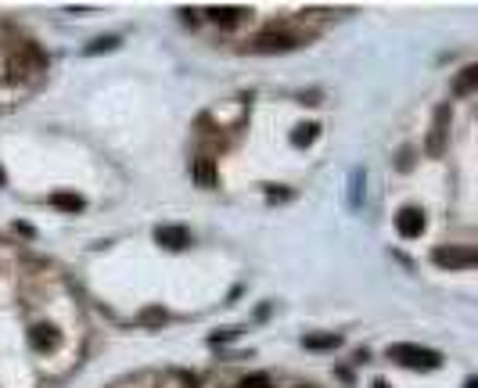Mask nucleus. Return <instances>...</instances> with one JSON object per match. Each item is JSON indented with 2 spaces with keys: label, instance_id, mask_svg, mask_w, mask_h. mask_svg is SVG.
Returning a JSON list of instances; mask_svg holds the SVG:
<instances>
[{
  "label": "nucleus",
  "instance_id": "obj_1",
  "mask_svg": "<svg viewBox=\"0 0 478 388\" xmlns=\"http://www.w3.org/2000/svg\"><path fill=\"white\" fill-rule=\"evenodd\" d=\"M392 360L403 363V367H413V370H432V367L442 363V356L432 352V349H421V345H396Z\"/></svg>",
  "mask_w": 478,
  "mask_h": 388
},
{
  "label": "nucleus",
  "instance_id": "obj_2",
  "mask_svg": "<svg viewBox=\"0 0 478 388\" xmlns=\"http://www.w3.org/2000/svg\"><path fill=\"white\" fill-rule=\"evenodd\" d=\"M298 44H303V36H298V33H288V29H266V33H259V36L252 40V51L274 54V51H291V47H298Z\"/></svg>",
  "mask_w": 478,
  "mask_h": 388
},
{
  "label": "nucleus",
  "instance_id": "obj_3",
  "mask_svg": "<svg viewBox=\"0 0 478 388\" xmlns=\"http://www.w3.org/2000/svg\"><path fill=\"white\" fill-rule=\"evenodd\" d=\"M439 266H474L478 262V252L474 248H457V245H450V248H435V255H432Z\"/></svg>",
  "mask_w": 478,
  "mask_h": 388
},
{
  "label": "nucleus",
  "instance_id": "obj_4",
  "mask_svg": "<svg viewBox=\"0 0 478 388\" xmlns=\"http://www.w3.org/2000/svg\"><path fill=\"white\" fill-rule=\"evenodd\" d=\"M396 230H399L403 237H421V230H425V213H421V208H413V205L399 208V216H396Z\"/></svg>",
  "mask_w": 478,
  "mask_h": 388
},
{
  "label": "nucleus",
  "instance_id": "obj_5",
  "mask_svg": "<svg viewBox=\"0 0 478 388\" xmlns=\"http://www.w3.org/2000/svg\"><path fill=\"white\" fill-rule=\"evenodd\" d=\"M58 342H62V335H58L54 323H33V327H29V345H33V349L47 352V349H54Z\"/></svg>",
  "mask_w": 478,
  "mask_h": 388
},
{
  "label": "nucleus",
  "instance_id": "obj_6",
  "mask_svg": "<svg viewBox=\"0 0 478 388\" xmlns=\"http://www.w3.org/2000/svg\"><path fill=\"white\" fill-rule=\"evenodd\" d=\"M155 237H159L162 248H173V252H180V248L191 245V230L187 227H159Z\"/></svg>",
  "mask_w": 478,
  "mask_h": 388
},
{
  "label": "nucleus",
  "instance_id": "obj_7",
  "mask_svg": "<svg viewBox=\"0 0 478 388\" xmlns=\"http://www.w3.org/2000/svg\"><path fill=\"white\" fill-rule=\"evenodd\" d=\"M51 205L62 208V213H83L86 201H83L79 194H72V191H54V194H51Z\"/></svg>",
  "mask_w": 478,
  "mask_h": 388
},
{
  "label": "nucleus",
  "instance_id": "obj_8",
  "mask_svg": "<svg viewBox=\"0 0 478 388\" xmlns=\"http://www.w3.org/2000/svg\"><path fill=\"white\" fill-rule=\"evenodd\" d=\"M194 180H198L201 187H213V184H216V166L208 162V159H198V162H194Z\"/></svg>",
  "mask_w": 478,
  "mask_h": 388
},
{
  "label": "nucleus",
  "instance_id": "obj_9",
  "mask_svg": "<svg viewBox=\"0 0 478 388\" xmlns=\"http://www.w3.org/2000/svg\"><path fill=\"white\" fill-rule=\"evenodd\" d=\"M317 133H320V126H317V123L295 126V130H291V144H295V147H303V144H313V140H317Z\"/></svg>",
  "mask_w": 478,
  "mask_h": 388
},
{
  "label": "nucleus",
  "instance_id": "obj_10",
  "mask_svg": "<svg viewBox=\"0 0 478 388\" xmlns=\"http://www.w3.org/2000/svg\"><path fill=\"white\" fill-rule=\"evenodd\" d=\"M208 18H213L216 25H234L237 18H241V8H208Z\"/></svg>",
  "mask_w": 478,
  "mask_h": 388
},
{
  "label": "nucleus",
  "instance_id": "obj_11",
  "mask_svg": "<svg viewBox=\"0 0 478 388\" xmlns=\"http://www.w3.org/2000/svg\"><path fill=\"white\" fill-rule=\"evenodd\" d=\"M342 338L338 335H306V349H338Z\"/></svg>",
  "mask_w": 478,
  "mask_h": 388
},
{
  "label": "nucleus",
  "instance_id": "obj_12",
  "mask_svg": "<svg viewBox=\"0 0 478 388\" xmlns=\"http://www.w3.org/2000/svg\"><path fill=\"white\" fill-rule=\"evenodd\" d=\"M478 83V65H467L457 79V94H471V86Z\"/></svg>",
  "mask_w": 478,
  "mask_h": 388
},
{
  "label": "nucleus",
  "instance_id": "obj_13",
  "mask_svg": "<svg viewBox=\"0 0 478 388\" xmlns=\"http://www.w3.org/2000/svg\"><path fill=\"white\" fill-rule=\"evenodd\" d=\"M147 327H159V323H166V309H159V306H152V309H144V316H140Z\"/></svg>",
  "mask_w": 478,
  "mask_h": 388
},
{
  "label": "nucleus",
  "instance_id": "obj_14",
  "mask_svg": "<svg viewBox=\"0 0 478 388\" xmlns=\"http://www.w3.org/2000/svg\"><path fill=\"white\" fill-rule=\"evenodd\" d=\"M237 388H270V377H266V374H248V377H241Z\"/></svg>",
  "mask_w": 478,
  "mask_h": 388
},
{
  "label": "nucleus",
  "instance_id": "obj_15",
  "mask_svg": "<svg viewBox=\"0 0 478 388\" xmlns=\"http://www.w3.org/2000/svg\"><path fill=\"white\" fill-rule=\"evenodd\" d=\"M119 47V36H105V40H94L91 47H86V54H101V51H112Z\"/></svg>",
  "mask_w": 478,
  "mask_h": 388
},
{
  "label": "nucleus",
  "instance_id": "obj_16",
  "mask_svg": "<svg viewBox=\"0 0 478 388\" xmlns=\"http://www.w3.org/2000/svg\"><path fill=\"white\" fill-rule=\"evenodd\" d=\"M464 388H478V381H474V377H467V384H464Z\"/></svg>",
  "mask_w": 478,
  "mask_h": 388
},
{
  "label": "nucleus",
  "instance_id": "obj_17",
  "mask_svg": "<svg viewBox=\"0 0 478 388\" xmlns=\"http://www.w3.org/2000/svg\"><path fill=\"white\" fill-rule=\"evenodd\" d=\"M374 388H388V384H385V381H374Z\"/></svg>",
  "mask_w": 478,
  "mask_h": 388
},
{
  "label": "nucleus",
  "instance_id": "obj_18",
  "mask_svg": "<svg viewBox=\"0 0 478 388\" xmlns=\"http://www.w3.org/2000/svg\"><path fill=\"white\" fill-rule=\"evenodd\" d=\"M0 184H4V169H0Z\"/></svg>",
  "mask_w": 478,
  "mask_h": 388
},
{
  "label": "nucleus",
  "instance_id": "obj_19",
  "mask_svg": "<svg viewBox=\"0 0 478 388\" xmlns=\"http://www.w3.org/2000/svg\"><path fill=\"white\" fill-rule=\"evenodd\" d=\"M298 388H310V384H298Z\"/></svg>",
  "mask_w": 478,
  "mask_h": 388
}]
</instances>
